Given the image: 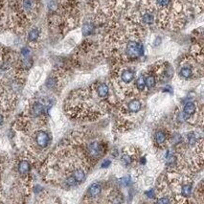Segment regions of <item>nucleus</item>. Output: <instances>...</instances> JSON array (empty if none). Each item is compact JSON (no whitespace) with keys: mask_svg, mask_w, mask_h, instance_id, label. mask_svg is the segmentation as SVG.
<instances>
[{"mask_svg":"<svg viewBox=\"0 0 204 204\" xmlns=\"http://www.w3.org/2000/svg\"><path fill=\"white\" fill-rule=\"evenodd\" d=\"M144 54V45L137 40H130L125 46L124 55L128 59H136Z\"/></svg>","mask_w":204,"mask_h":204,"instance_id":"1","label":"nucleus"},{"mask_svg":"<svg viewBox=\"0 0 204 204\" xmlns=\"http://www.w3.org/2000/svg\"><path fill=\"white\" fill-rule=\"evenodd\" d=\"M36 142H37L38 147L44 149L50 143V136L48 135L47 132H45L43 130H39L36 134Z\"/></svg>","mask_w":204,"mask_h":204,"instance_id":"2","label":"nucleus"},{"mask_svg":"<svg viewBox=\"0 0 204 204\" xmlns=\"http://www.w3.org/2000/svg\"><path fill=\"white\" fill-rule=\"evenodd\" d=\"M87 150H88V153L92 158H98V157H100L102 152H103V148H102L100 143L93 142V143L89 144Z\"/></svg>","mask_w":204,"mask_h":204,"instance_id":"3","label":"nucleus"},{"mask_svg":"<svg viewBox=\"0 0 204 204\" xmlns=\"http://www.w3.org/2000/svg\"><path fill=\"white\" fill-rule=\"evenodd\" d=\"M135 78V72L131 69H125L121 72V81L125 84L131 83Z\"/></svg>","mask_w":204,"mask_h":204,"instance_id":"4","label":"nucleus"},{"mask_svg":"<svg viewBox=\"0 0 204 204\" xmlns=\"http://www.w3.org/2000/svg\"><path fill=\"white\" fill-rule=\"evenodd\" d=\"M155 20L154 13L150 10H146L141 14V21L146 25H151Z\"/></svg>","mask_w":204,"mask_h":204,"instance_id":"5","label":"nucleus"},{"mask_svg":"<svg viewBox=\"0 0 204 204\" xmlns=\"http://www.w3.org/2000/svg\"><path fill=\"white\" fill-rule=\"evenodd\" d=\"M71 176L75 178L77 183H81V182L84 181V179L86 177V172L82 167H79V168H76L74 170L73 174Z\"/></svg>","mask_w":204,"mask_h":204,"instance_id":"6","label":"nucleus"},{"mask_svg":"<svg viewBox=\"0 0 204 204\" xmlns=\"http://www.w3.org/2000/svg\"><path fill=\"white\" fill-rule=\"evenodd\" d=\"M196 104L193 103V102H188L184 105V107H183V113L184 115L186 116V118H189L190 116L194 115L196 113Z\"/></svg>","mask_w":204,"mask_h":204,"instance_id":"7","label":"nucleus"},{"mask_svg":"<svg viewBox=\"0 0 204 204\" xmlns=\"http://www.w3.org/2000/svg\"><path fill=\"white\" fill-rule=\"evenodd\" d=\"M102 186L100 183H93L88 188V195L90 197H97L102 193Z\"/></svg>","mask_w":204,"mask_h":204,"instance_id":"8","label":"nucleus"},{"mask_svg":"<svg viewBox=\"0 0 204 204\" xmlns=\"http://www.w3.org/2000/svg\"><path fill=\"white\" fill-rule=\"evenodd\" d=\"M141 108H142V104H141L140 101L136 99L130 101L128 104V110L130 113H137L141 110Z\"/></svg>","mask_w":204,"mask_h":204,"instance_id":"9","label":"nucleus"},{"mask_svg":"<svg viewBox=\"0 0 204 204\" xmlns=\"http://www.w3.org/2000/svg\"><path fill=\"white\" fill-rule=\"evenodd\" d=\"M179 75L180 77H182L183 79H190L194 76V70H193V67L192 66H189V65H185L183 67L180 68L179 70Z\"/></svg>","mask_w":204,"mask_h":204,"instance_id":"10","label":"nucleus"},{"mask_svg":"<svg viewBox=\"0 0 204 204\" xmlns=\"http://www.w3.org/2000/svg\"><path fill=\"white\" fill-rule=\"evenodd\" d=\"M31 112L34 116H40L41 114H43L44 112V105L43 104L39 103V102H36L34 105H32V107H31Z\"/></svg>","mask_w":204,"mask_h":204,"instance_id":"11","label":"nucleus"},{"mask_svg":"<svg viewBox=\"0 0 204 204\" xmlns=\"http://www.w3.org/2000/svg\"><path fill=\"white\" fill-rule=\"evenodd\" d=\"M21 6L24 12L31 13L36 7V1L35 0H22Z\"/></svg>","mask_w":204,"mask_h":204,"instance_id":"12","label":"nucleus"},{"mask_svg":"<svg viewBox=\"0 0 204 204\" xmlns=\"http://www.w3.org/2000/svg\"><path fill=\"white\" fill-rule=\"evenodd\" d=\"M109 93V88L105 84H100L97 86V94L100 98H106Z\"/></svg>","mask_w":204,"mask_h":204,"instance_id":"13","label":"nucleus"},{"mask_svg":"<svg viewBox=\"0 0 204 204\" xmlns=\"http://www.w3.org/2000/svg\"><path fill=\"white\" fill-rule=\"evenodd\" d=\"M31 170V165L27 160H21L18 164V171L21 175H27Z\"/></svg>","mask_w":204,"mask_h":204,"instance_id":"14","label":"nucleus"},{"mask_svg":"<svg viewBox=\"0 0 204 204\" xmlns=\"http://www.w3.org/2000/svg\"><path fill=\"white\" fill-rule=\"evenodd\" d=\"M94 30H95V26H94L92 22H85L83 26L82 32L84 37H87V36H90L94 32Z\"/></svg>","mask_w":204,"mask_h":204,"instance_id":"15","label":"nucleus"},{"mask_svg":"<svg viewBox=\"0 0 204 204\" xmlns=\"http://www.w3.org/2000/svg\"><path fill=\"white\" fill-rule=\"evenodd\" d=\"M166 140H167V134L165 131L163 130H158V131H156L155 133V141H156V143L159 144V145H162L166 142Z\"/></svg>","mask_w":204,"mask_h":204,"instance_id":"16","label":"nucleus"},{"mask_svg":"<svg viewBox=\"0 0 204 204\" xmlns=\"http://www.w3.org/2000/svg\"><path fill=\"white\" fill-rule=\"evenodd\" d=\"M192 191H193V187L189 183L184 184L181 186V195L184 197H189L192 194Z\"/></svg>","mask_w":204,"mask_h":204,"instance_id":"17","label":"nucleus"},{"mask_svg":"<svg viewBox=\"0 0 204 204\" xmlns=\"http://www.w3.org/2000/svg\"><path fill=\"white\" fill-rule=\"evenodd\" d=\"M39 38V31L37 28L32 29L28 34V40L30 42H36Z\"/></svg>","mask_w":204,"mask_h":204,"instance_id":"18","label":"nucleus"},{"mask_svg":"<svg viewBox=\"0 0 204 204\" xmlns=\"http://www.w3.org/2000/svg\"><path fill=\"white\" fill-rule=\"evenodd\" d=\"M145 83H146V86L149 89H151L155 86L156 84V79L153 75H149L145 78Z\"/></svg>","mask_w":204,"mask_h":204,"instance_id":"19","label":"nucleus"},{"mask_svg":"<svg viewBox=\"0 0 204 204\" xmlns=\"http://www.w3.org/2000/svg\"><path fill=\"white\" fill-rule=\"evenodd\" d=\"M136 88L139 91H144L146 88V83H145V77L142 75L140 76L136 80Z\"/></svg>","mask_w":204,"mask_h":204,"instance_id":"20","label":"nucleus"},{"mask_svg":"<svg viewBox=\"0 0 204 204\" xmlns=\"http://www.w3.org/2000/svg\"><path fill=\"white\" fill-rule=\"evenodd\" d=\"M153 1L155 6L159 9H166L171 3V0H153Z\"/></svg>","mask_w":204,"mask_h":204,"instance_id":"21","label":"nucleus"},{"mask_svg":"<svg viewBox=\"0 0 204 204\" xmlns=\"http://www.w3.org/2000/svg\"><path fill=\"white\" fill-rule=\"evenodd\" d=\"M57 84H58V81H57V79L55 77L48 78V80H47V82H46V86L48 87L49 89L55 88L57 86Z\"/></svg>","mask_w":204,"mask_h":204,"instance_id":"22","label":"nucleus"},{"mask_svg":"<svg viewBox=\"0 0 204 204\" xmlns=\"http://www.w3.org/2000/svg\"><path fill=\"white\" fill-rule=\"evenodd\" d=\"M122 161L125 164V165H130L131 164V162H132V159H131V157L130 155H124L123 157H122Z\"/></svg>","mask_w":204,"mask_h":204,"instance_id":"23","label":"nucleus"},{"mask_svg":"<svg viewBox=\"0 0 204 204\" xmlns=\"http://www.w3.org/2000/svg\"><path fill=\"white\" fill-rule=\"evenodd\" d=\"M21 54L23 57L27 58L30 55V49L28 48V47H24V48H22V50H21Z\"/></svg>","mask_w":204,"mask_h":204,"instance_id":"24","label":"nucleus"},{"mask_svg":"<svg viewBox=\"0 0 204 204\" xmlns=\"http://www.w3.org/2000/svg\"><path fill=\"white\" fill-rule=\"evenodd\" d=\"M121 183H123L125 186H127L129 183H130V177H128V176H125V177H124V178H122L121 179Z\"/></svg>","mask_w":204,"mask_h":204,"instance_id":"25","label":"nucleus"},{"mask_svg":"<svg viewBox=\"0 0 204 204\" xmlns=\"http://www.w3.org/2000/svg\"><path fill=\"white\" fill-rule=\"evenodd\" d=\"M110 164H111V161H110V160L105 159V160L103 162V164H102V167H103V168H107L108 166H110Z\"/></svg>","mask_w":204,"mask_h":204,"instance_id":"26","label":"nucleus"},{"mask_svg":"<svg viewBox=\"0 0 204 204\" xmlns=\"http://www.w3.org/2000/svg\"><path fill=\"white\" fill-rule=\"evenodd\" d=\"M171 200L168 198V197H164V198H160V199H157V203H170Z\"/></svg>","mask_w":204,"mask_h":204,"instance_id":"27","label":"nucleus"},{"mask_svg":"<svg viewBox=\"0 0 204 204\" xmlns=\"http://www.w3.org/2000/svg\"><path fill=\"white\" fill-rule=\"evenodd\" d=\"M146 196H147L148 197H153V196H154V191H153L152 189L147 191V192H146Z\"/></svg>","mask_w":204,"mask_h":204,"instance_id":"28","label":"nucleus"},{"mask_svg":"<svg viewBox=\"0 0 204 204\" xmlns=\"http://www.w3.org/2000/svg\"><path fill=\"white\" fill-rule=\"evenodd\" d=\"M3 123H4V117L1 113H0V127L3 125Z\"/></svg>","mask_w":204,"mask_h":204,"instance_id":"29","label":"nucleus"}]
</instances>
